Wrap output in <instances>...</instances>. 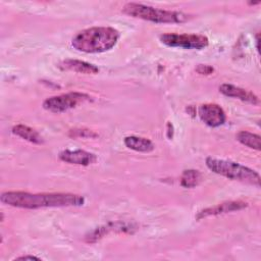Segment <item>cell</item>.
Returning a JSON list of instances; mask_svg holds the SVG:
<instances>
[{
	"mask_svg": "<svg viewBox=\"0 0 261 261\" xmlns=\"http://www.w3.org/2000/svg\"><path fill=\"white\" fill-rule=\"evenodd\" d=\"M202 179V175L198 170L195 169H187L184 170L180 176V185L184 188H195L197 187Z\"/></svg>",
	"mask_w": 261,
	"mask_h": 261,
	"instance_id": "9a60e30c",
	"label": "cell"
},
{
	"mask_svg": "<svg viewBox=\"0 0 261 261\" xmlns=\"http://www.w3.org/2000/svg\"><path fill=\"white\" fill-rule=\"evenodd\" d=\"M206 166L212 172L222 175L228 179L260 187L261 179L259 173L240 163L208 157L206 158Z\"/></svg>",
	"mask_w": 261,
	"mask_h": 261,
	"instance_id": "277c9868",
	"label": "cell"
},
{
	"mask_svg": "<svg viewBox=\"0 0 261 261\" xmlns=\"http://www.w3.org/2000/svg\"><path fill=\"white\" fill-rule=\"evenodd\" d=\"M195 70L199 73V74H205V75H209L214 71V68L210 65L207 64H198L197 67L195 68Z\"/></svg>",
	"mask_w": 261,
	"mask_h": 261,
	"instance_id": "e0dca14e",
	"label": "cell"
},
{
	"mask_svg": "<svg viewBox=\"0 0 261 261\" xmlns=\"http://www.w3.org/2000/svg\"><path fill=\"white\" fill-rule=\"evenodd\" d=\"M15 260H40V258L36 257V256H20V257H17L15 258Z\"/></svg>",
	"mask_w": 261,
	"mask_h": 261,
	"instance_id": "ac0fdd59",
	"label": "cell"
},
{
	"mask_svg": "<svg viewBox=\"0 0 261 261\" xmlns=\"http://www.w3.org/2000/svg\"><path fill=\"white\" fill-rule=\"evenodd\" d=\"M219 92L226 97L236 98L243 102H247L253 105L259 104V98L255 94L230 84H222L219 86Z\"/></svg>",
	"mask_w": 261,
	"mask_h": 261,
	"instance_id": "30bf717a",
	"label": "cell"
},
{
	"mask_svg": "<svg viewBox=\"0 0 261 261\" xmlns=\"http://www.w3.org/2000/svg\"><path fill=\"white\" fill-rule=\"evenodd\" d=\"M58 67L62 70H70L79 73H85V74H95L99 72V68L89 62L77 60V59H65L62 60Z\"/></svg>",
	"mask_w": 261,
	"mask_h": 261,
	"instance_id": "8fae6325",
	"label": "cell"
},
{
	"mask_svg": "<svg viewBox=\"0 0 261 261\" xmlns=\"http://www.w3.org/2000/svg\"><path fill=\"white\" fill-rule=\"evenodd\" d=\"M90 98L91 97L87 94L71 92L46 99L43 102V108L53 113H61L74 108L80 103L90 101Z\"/></svg>",
	"mask_w": 261,
	"mask_h": 261,
	"instance_id": "5b68a950",
	"label": "cell"
},
{
	"mask_svg": "<svg viewBox=\"0 0 261 261\" xmlns=\"http://www.w3.org/2000/svg\"><path fill=\"white\" fill-rule=\"evenodd\" d=\"M120 33L111 27H93L79 32L71 40V46L85 53H102L112 49Z\"/></svg>",
	"mask_w": 261,
	"mask_h": 261,
	"instance_id": "7a4b0ae2",
	"label": "cell"
},
{
	"mask_svg": "<svg viewBox=\"0 0 261 261\" xmlns=\"http://www.w3.org/2000/svg\"><path fill=\"white\" fill-rule=\"evenodd\" d=\"M68 137L70 138H85V139H94L98 137V134L94 130L88 128H72L68 132Z\"/></svg>",
	"mask_w": 261,
	"mask_h": 261,
	"instance_id": "2e32d148",
	"label": "cell"
},
{
	"mask_svg": "<svg viewBox=\"0 0 261 261\" xmlns=\"http://www.w3.org/2000/svg\"><path fill=\"white\" fill-rule=\"evenodd\" d=\"M59 159L69 164L88 166L97 161V156L85 150H63L58 155Z\"/></svg>",
	"mask_w": 261,
	"mask_h": 261,
	"instance_id": "9c48e42d",
	"label": "cell"
},
{
	"mask_svg": "<svg viewBox=\"0 0 261 261\" xmlns=\"http://www.w3.org/2000/svg\"><path fill=\"white\" fill-rule=\"evenodd\" d=\"M11 132L15 136H17L30 143L37 144V145H41L44 143V139L42 138V136L36 129H34L28 125H24V124L14 125L12 127Z\"/></svg>",
	"mask_w": 261,
	"mask_h": 261,
	"instance_id": "4fadbf2b",
	"label": "cell"
},
{
	"mask_svg": "<svg viewBox=\"0 0 261 261\" xmlns=\"http://www.w3.org/2000/svg\"><path fill=\"white\" fill-rule=\"evenodd\" d=\"M160 41L168 47L196 50L204 49L209 44V40L206 36L196 34H163L160 36Z\"/></svg>",
	"mask_w": 261,
	"mask_h": 261,
	"instance_id": "8992f818",
	"label": "cell"
},
{
	"mask_svg": "<svg viewBox=\"0 0 261 261\" xmlns=\"http://www.w3.org/2000/svg\"><path fill=\"white\" fill-rule=\"evenodd\" d=\"M237 140L251 149L259 151L261 149V138L259 135L252 134L247 130H241L237 134Z\"/></svg>",
	"mask_w": 261,
	"mask_h": 261,
	"instance_id": "5bb4252c",
	"label": "cell"
},
{
	"mask_svg": "<svg viewBox=\"0 0 261 261\" xmlns=\"http://www.w3.org/2000/svg\"><path fill=\"white\" fill-rule=\"evenodd\" d=\"M124 145L134 151L137 152H143V153H149L154 150L155 146L154 144L146 138L137 137V136H128L123 139Z\"/></svg>",
	"mask_w": 261,
	"mask_h": 261,
	"instance_id": "7c38bea8",
	"label": "cell"
},
{
	"mask_svg": "<svg viewBox=\"0 0 261 261\" xmlns=\"http://www.w3.org/2000/svg\"><path fill=\"white\" fill-rule=\"evenodd\" d=\"M248 207V203L244 202V201H227V202H223L221 204H217L215 206L212 207H208L205 208L201 211L198 212V214L196 215V219L200 220L209 216H216V215H220V214H225V213H229V212H233V211H239L242 209H245Z\"/></svg>",
	"mask_w": 261,
	"mask_h": 261,
	"instance_id": "ba28073f",
	"label": "cell"
},
{
	"mask_svg": "<svg viewBox=\"0 0 261 261\" xmlns=\"http://www.w3.org/2000/svg\"><path fill=\"white\" fill-rule=\"evenodd\" d=\"M198 115L205 124L211 127H218L226 120V115L223 109L219 105L213 103L201 105L198 109Z\"/></svg>",
	"mask_w": 261,
	"mask_h": 261,
	"instance_id": "52a82bcc",
	"label": "cell"
},
{
	"mask_svg": "<svg viewBox=\"0 0 261 261\" xmlns=\"http://www.w3.org/2000/svg\"><path fill=\"white\" fill-rule=\"evenodd\" d=\"M122 12L132 17L141 18L155 23H180L191 18V15L180 11L164 10L135 2L126 3L122 7Z\"/></svg>",
	"mask_w": 261,
	"mask_h": 261,
	"instance_id": "3957f363",
	"label": "cell"
},
{
	"mask_svg": "<svg viewBox=\"0 0 261 261\" xmlns=\"http://www.w3.org/2000/svg\"><path fill=\"white\" fill-rule=\"evenodd\" d=\"M0 199L6 205L23 209L71 207L82 206L85 203L83 196L69 193L31 194L28 192H5Z\"/></svg>",
	"mask_w": 261,
	"mask_h": 261,
	"instance_id": "6da1fadb",
	"label": "cell"
}]
</instances>
